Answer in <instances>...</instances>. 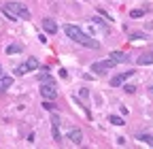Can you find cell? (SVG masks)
Segmentation results:
<instances>
[{"mask_svg":"<svg viewBox=\"0 0 153 149\" xmlns=\"http://www.w3.org/2000/svg\"><path fill=\"white\" fill-rule=\"evenodd\" d=\"M19 51H22V45H9V47H7V53H9V55L19 53Z\"/></svg>","mask_w":153,"mask_h":149,"instance_id":"18","label":"cell"},{"mask_svg":"<svg viewBox=\"0 0 153 149\" xmlns=\"http://www.w3.org/2000/svg\"><path fill=\"white\" fill-rule=\"evenodd\" d=\"M132 74H134V70H128V72H121V74H117V77H113L111 79V85L113 87H119V85H123L130 77H132Z\"/></svg>","mask_w":153,"mask_h":149,"instance_id":"5","label":"cell"},{"mask_svg":"<svg viewBox=\"0 0 153 149\" xmlns=\"http://www.w3.org/2000/svg\"><path fill=\"white\" fill-rule=\"evenodd\" d=\"M140 66H149V64H153V51H147V53H143V55H138V60H136Z\"/></svg>","mask_w":153,"mask_h":149,"instance_id":"10","label":"cell"},{"mask_svg":"<svg viewBox=\"0 0 153 149\" xmlns=\"http://www.w3.org/2000/svg\"><path fill=\"white\" fill-rule=\"evenodd\" d=\"M64 32H66L68 39H72L74 43H79V45H85V47H89V49H98V47H100V43H98V41H94L89 34H85L79 26L68 24V26H64Z\"/></svg>","mask_w":153,"mask_h":149,"instance_id":"1","label":"cell"},{"mask_svg":"<svg viewBox=\"0 0 153 149\" xmlns=\"http://www.w3.org/2000/svg\"><path fill=\"white\" fill-rule=\"evenodd\" d=\"M41 96L45 100H55V96H57L55 85L53 83H41Z\"/></svg>","mask_w":153,"mask_h":149,"instance_id":"4","label":"cell"},{"mask_svg":"<svg viewBox=\"0 0 153 149\" xmlns=\"http://www.w3.org/2000/svg\"><path fill=\"white\" fill-rule=\"evenodd\" d=\"M0 77H2V68H0Z\"/></svg>","mask_w":153,"mask_h":149,"instance_id":"23","label":"cell"},{"mask_svg":"<svg viewBox=\"0 0 153 149\" xmlns=\"http://www.w3.org/2000/svg\"><path fill=\"white\" fill-rule=\"evenodd\" d=\"M11 85H13V77H4V74H2V77H0V92L9 89Z\"/></svg>","mask_w":153,"mask_h":149,"instance_id":"11","label":"cell"},{"mask_svg":"<svg viewBox=\"0 0 153 149\" xmlns=\"http://www.w3.org/2000/svg\"><path fill=\"white\" fill-rule=\"evenodd\" d=\"M108 121H111L113 126H126V121H123L121 117H115V115H111V117H108Z\"/></svg>","mask_w":153,"mask_h":149,"instance_id":"17","label":"cell"},{"mask_svg":"<svg viewBox=\"0 0 153 149\" xmlns=\"http://www.w3.org/2000/svg\"><path fill=\"white\" fill-rule=\"evenodd\" d=\"M123 89L128 92V94H134V92H136V87H134V85H123Z\"/></svg>","mask_w":153,"mask_h":149,"instance_id":"21","label":"cell"},{"mask_svg":"<svg viewBox=\"0 0 153 149\" xmlns=\"http://www.w3.org/2000/svg\"><path fill=\"white\" fill-rule=\"evenodd\" d=\"M38 81H41V83H53V77L47 74V72H41V74H38Z\"/></svg>","mask_w":153,"mask_h":149,"instance_id":"14","label":"cell"},{"mask_svg":"<svg viewBox=\"0 0 153 149\" xmlns=\"http://www.w3.org/2000/svg\"><path fill=\"white\" fill-rule=\"evenodd\" d=\"M43 109H47V111H53V109H55V104H53L51 100H45V102H43Z\"/></svg>","mask_w":153,"mask_h":149,"instance_id":"20","label":"cell"},{"mask_svg":"<svg viewBox=\"0 0 153 149\" xmlns=\"http://www.w3.org/2000/svg\"><path fill=\"white\" fill-rule=\"evenodd\" d=\"M145 15V9H134V11H130V17H134V19H136V17H143Z\"/></svg>","mask_w":153,"mask_h":149,"instance_id":"19","label":"cell"},{"mask_svg":"<svg viewBox=\"0 0 153 149\" xmlns=\"http://www.w3.org/2000/svg\"><path fill=\"white\" fill-rule=\"evenodd\" d=\"M115 66V62L108 58V60H102V62H94L91 64V72H98V74H104L106 70H111Z\"/></svg>","mask_w":153,"mask_h":149,"instance_id":"3","label":"cell"},{"mask_svg":"<svg viewBox=\"0 0 153 149\" xmlns=\"http://www.w3.org/2000/svg\"><path fill=\"white\" fill-rule=\"evenodd\" d=\"M7 7H9L17 17H22V19H30V11H28L26 4H22V2H7Z\"/></svg>","mask_w":153,"mask_h":149,"instance_id":"2","label":"cell"},{"mask_svg":"<svg viewBox=\"0 0 153 149\" xmlns=\"http://www.w3.org/2000/svg\"><path fill=\"white\" fill-rule=\"evenodd\" d=\"M149 89H151V94H153V85H151V87H149Z\"/></svg>","mask_w":153,"mask_h":149,"instance_id":"22","label":"cell"},{"mask_svg":"<svg viewBox=\"0 0 153 149\" xmlns=\"http://www.w3.org/2000/svg\"><path fill=\"white\" fill-rule=\"evenodd\" d=\"M68 141L72 143V145H81L83 143V132L79 128H72L70 132H68Z\"/></svg>","mask_w":153,"mask_h":149,"instance_id":"6","label":"cell"},{"mask_svg":"<svg viewBox=\"0 0 153 149\" xmlns=\"http://www.w3.org/2000/svg\"><path fill=\"white\" fill-rule=\"evenodd\" d=\"M43 30L49 32V34H55L57 32V24L53 19H49V17H45V19H43Z\"/></svg>","mask_w":153,"mask_h":149,"instance_id":"8","label":"cell"},{"mask_svg":"<svg viewBox=\"0 0 153 149\" xmlns=\"http://www.w3.org/2000/svg\"><path fill=\"white\" fill-rule=\"evenodd\" d=\"M111 60H113L115 64H123V62H128L130 58H128L123 51H113V53H111Z\"/></svg>","mask_w":153,"mask_h":149,"instance_id":"9","label":"cell"},{"mask_svg":"<svg viewBox=\"0 0 153 149\" xmlns=\"http://www.w3.org/2000/svg\"><path fill=\"white\" fill-rule=\"evenodd\" d=\"M136 139H138L140 143H145V145L153 147V136H151V134H136Z\"/></svg>","mask_w":153,"mask_h":149,"instance_id":"12","label":"cell"},{"mask_svg":"<svg viewBox=\"0 0 153 149\" xmlns=\"http://www.w3.org/2000/svg\"><path fill=\"white\" fill-rule=\"evenodd\" d=\"M26 72H30V68H28L26 62H24V64H19V66L15 68V74H26Z\"/></svg>","mask_w":153,"mask_h":149,"instance_id":"15","label":"cell"},{"mask_svg":"<svg viewBox=\"0 0 153 149\" xmlns=\"http://www.w3.org/2000/svg\"><path fill=\"white\" fill-rule=\"evenodd\" d=\"M51 132H53V141H57V143L62 141V134H60V117H57V115H53V119H51Z\"/></svg>","mask_w":153,"mask_h":149,"instance_id":"7","label":"cell"},{"mask_svg":"<svg viewBox=\"0 0 153 149\" xmlns=\"http://www.w3.org/2000/svg\"><path fill=\"white\" fill-rule=\"evenodd\" d=\"M26 64H28V68H30V70H36V68H38V60H36V58H28V60H26Z\"/></svg>","mask_w":153,"mask_h":149,"instance_id":"16","label":"cell"},{"mask_svg":"<svg viewBox=\"0 0 153 149\" xmlns=\"http://www.w3.org/2000/svg\"><path fill=\"white\" fill-rule=\"evenodd\" d=\"M2 13H4V15L9 17V19H11V22H17V19H19V17H17V15H15V13H13V11H11L9 7H7V4L2 7Z\"/></svg>","mask_w":153,"mask_h":149,"instance_id":"13","label":"cell"}]
</instances>
